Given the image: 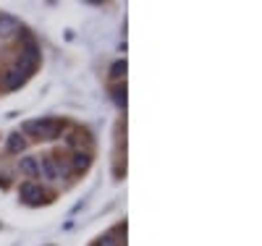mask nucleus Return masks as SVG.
<instances>
[{
  "label": "nucleus",
  "mask_w": 262,
  "mask_h": 246,
  "mask_svg": "<svg viewBox=\"0 0 262 246\" xmlns=\"http://www.w3.org/2000/svg\"><path fill=\"white\" fill-rule=\"evenodd\" d=\"M61 128H63V123H61V121H55V118L29 121V123H24V131L37 134V136H42V139H55V136L61 134Z\"/></svg>",
  "instance_id": "nucleus-1"
},
{
  "label": "nucleus",
  "mask_w": 262,
  "mask_h": 246,
  "mask_svg": "<svg viewBox=\"0 0 262 246\" xmlns=\"http://www.w3.org/2000/svg\"><path fill=\"white\" fill-rule=\"evenodd\" d=\"M37 61H40V53H37V48H34V45H29V48L24 50V55H21V61H19V68H21L24 74H29V71H34Z\"/></svg>",
  "instance_id": "nucleus-2"
},
{
  "label": "nucleus",
  "mask_w": 262,
  "mask_h": 246,
  "mask_svg": "<svg viewBox=\"0 0 262 246\" xmlns=\"http://www.w3.org/2000/svg\"><path fill=\"white\" fill-rule=\"evenodd\" d=\"M19 194H21V199H24V202H29V204H37L40 199H42V189H40L37 183H24Z\"/></svg>",
  "instance_id": "nucleus-3"
},
{
  "label": "nucleus",
  "mask_w": 262,
  "mask_h": 246,
  "mask_svg": "<svg viewBox=\"0 0 262 246\" xmlns=\"http://www.w3.org/2000/svg\"><path fill=\"white\" fill-rule=\"evenodd\" d=\"M24 79H27V74L21 71L19 66H16V68H11V71L6 74V89H19L21 84H24Z\"/></svg>",
  "instance_id": "nucleus-4"
},
{
  "label": "nucleus",
  "mask_w": 262,
  "mask_h": 246,
  "mask_svg": "<svg viewBox=\"0 0 262 246\" xmlns=\"http://www.w3.org/2000/svg\"><path fill=\"white\" fill-rule=\"evenodd\" d=\"M14 32H19V21L8 14H0V37H11Z\"/></svg>",
  "instance_id": "nucleus-5"
},
{
  "label": "nucleus",
  "mask_w": 262,
  "mask_h": 246,
  "mask_svg": "<svg viewBox=\"0 0 262 246\" xmlns=\"http://www.w3.org/2000/svg\"><path fill=\"white\" fill-rule=\"evenodd\" d=\"M19 168H21L24 175H29V178H37V173H40V165H37V160H34V157H21Z\"/></svg>",
  "instance_id": "nucleus-6"
},
{
  "label": "nucleus",
  "mask_w": 262,
  "mask_h": 246,
  "mask_svg": "<svg viewBox=\"0 0 262 246\" xmlns=\"http://www.w3.org/2000/svg\"><path fill=\"white\" fill-rule=\"evenodd\" d=\"M40 170H42V175H45L48 181H55V178H58V170H55V162H53V157H45Z\"/></svg>",
  "instance_id": "nucleus-7"
},
{
  "label": "nucleus",
  "mask_w": 262,
  "mask_h": 246,
  "mask_svg": "<svg viewBox=\"0 0 262 246\" xmlns=\"http://www.w3.org/2000/svg\"><path fill=\"white\" fill-rule=\"evenodd\" d=\"M87 168H89V155H87V152H76V155H74V170L82 173Z\"/></svg>",
  "instance_id": "nucleus-8"
},
{
  "label": "nucleus",
  "mask_w": 262,
  "mask_h": 246,
  "mask_svg": "<svg viewBox=\"0 0 262 246\" xmlns=\"http://www.w3.org/2000/svg\"><path fill=\"white\" fill-rule=\"evenodd\" d=\"M24 144L27 142H24V136H21V134H11L8 136V149L11 152H21V149H24Z\"/></svg>",
  "instance_id": "nucleus-9"
},
{
  "label": "nucleus",
  "mask_w": 262,
  "mask_h": 246,
  "mask_svg": "<svg viewBox=\"0 0 262 246\" xmlns=\"http://www.w3.org/2000/svg\"><path fill=\"white\" fill-rule=\"evenodd\" d=\"M123 71H126V61H118L116 66H113V76H116V79H121Z\"/></svg>",
  "instance_id": "nucleus-10"
},
{
  "label": "nucleus",
  "mask_w": 262,
  "mask_h": 246,
  "mask_svg": "<svg viewBox=\"0 0 262 246\" xmlns=\"http://www.w3.org/2000/svg\"><path fill=\"white\" fill-rule=\"evenodd\" d=\"M97 246H118V241L108 236V238H100V241H97Z\"/></svg>",
  "instance_id": "nucleus-11"
}]
</instances>
